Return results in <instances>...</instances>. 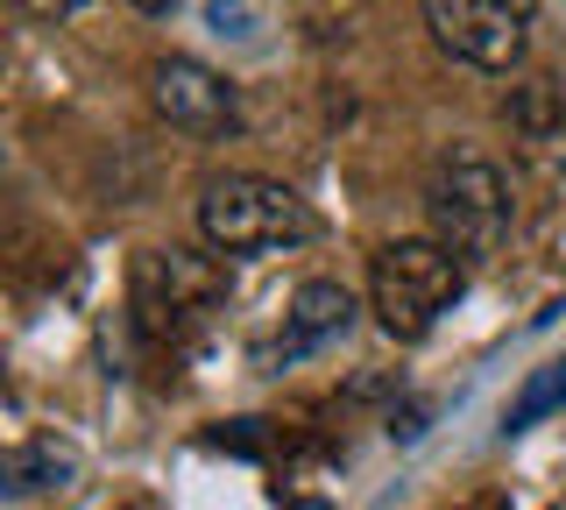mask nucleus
Returning a JSON list of instances; mask_svg holds the SVG:
<instances>
[{
	"label": "nucleus",
	"mask_w": 566,
	"mask_h": 510,
	"mask_svg": "<svg viewBox=\"0 0 566 510\" xmlns=\"http://www.w3.org/2000/svg\"><path fill=\"white\" fill-rule=\"evenodd\" d=\"M149 107L164 114L177 135H191V143H227V135H241V93L199 58H164L156 64L149 72Z\"/></svg>",
	"instance_id": "423d86ee"
},
{
	"label": "nucleus",
	"mask_w": 566,
	"mask_h": 510,
	"mask_svg": "<svg viewBox=\"0 0 566 510\" xmlns=\"http://www.w3.org/2000/svg\"><path fill=\"white\" fill-rule=\"evenodd\" d=\"M135 8H142V14H177L185 0H135Z\"/></svg>",
	"instance_id": "f8f14e48"
},
{
	"label": "nucleus",
	"mask_w": 566,
	"mask_h": 510,
	"mask_svg": "<svg viewBox=\"0 0 566 510\" xmlns=\"http://www.w3.org/2000/svg\"><path fill=\"white\" fill-rule=\"evenodd\" d=\"M424 227L468 270L503 256L510 227H517V185H510V170L482 149H447L432 164V178H424Z\"/></svg>",
	"instance_id": "f257e3e1"
},
{
	"label": "nucleus",
	"mask_w": 566,
	"mask_h": 510,
	"mask_svg": "<svg viewBox=\"0 0 566 510\" xmlns=\"http://www.w3.org/2000/svg\"><path fill=\"white\" fill-rule=\"evenodd\" d=\"M199 235L212 256H276V249H305L318 235V214L283 178L227 170V178L199 185Z\"/></svg>",
	"instance_id": "f03ea898"
},
{
	"label": "nucleus",
	"mask_w": 566,
	"mask_h": 510,
	"mask_svg": "<svg viewBox=\"0 0 566 510\" xmlns=\"http://www.w3.org/2000/svg\"><path fill=\"white\" fill-rule=\"evenodd\" d=\"M71 482H78V447H64L57 433H43V439H14L8 461H0V489H8V503L50 497V489H71Z\"/></svg>",
	"instance_id": "6e6552de"
},
{
	"label": "nucleus",
	"mask_w": 566,
	"mask_h": 510,
	"mask_svg": "<svg viewBox=\"0 0 566 510\" xmlns=\"http://www.w3.org/2000/svg\"><path fill=\"white\" fill-rule=\"evenodd\" d=\"M14 8H29V14H43V22H64V14H78V8H93V0H14Z\"/></svg>",
	"instance_id": "9b49d317"
},
{
	"label": "nucleus",
	"mask_w": 566,
	"mask_h": 510,
	"mask_svg": "<svg viewBox=\"0 0 566 510\" xmlns=\"http://www.w3.org/2000/svg\"><path fill=\"white\" fill-rule=\"evenodd\" d=\"M510 121L531 135V143H559V85L553 79H531L510 93Z\"/></svg>",
	"instance_id": "9d476101"
},
{
	"label": "nucleus",
	"mask_w": 566,
	"mask_h": 510,
	"mask_svg": "<svg viewBox=\"0 0 566 510\" xmlns=\"http://www.w3.org/2000/svg\"><path fill=\"white\" fill-rule=\"evenodd\" d=\"M545 412H566V362H553V368H538V376L524 383L517 397H510V412H503V439H517V433H531Z\"/></svg>",
	"instance_id": "1a4fd4ad"
},
{
	"label": "nucleus",
	"mask_w": 566,
	"mask_h": 510,
	"mask_svg": "<svg viewBox=\"0 0 566 510\" xmlns=\"http://www.w3.org/2000/svg\"><path fill=\"white\" fill-rule=\"evenodd\" d=\"M347 326H354V291L333 284V277H312V284L291 298V312H283V333H276L270 362L276 368L283 362H305V355H318V347L347 341Z\"/></svg>",
	"instance_id": "0eeeda50"
},
{
	"label": "nucleus",
	"mask_w": 566,
	"mask_h": 510,
	"mask_svg": "<svg viewBox=\"0 0 566 510\" xmlns=\"http://www.w3.org/2000/svg\"><path fill=\"white\" fill-rule=\"evenodd\" d=\"M227 298V270L199 249H142L128 270V305L149 341H185Z\"/></svg>",
	"instance_id": "20e7f679"
},
{
	"label": "nucleus",
	"mask_w": 566,
	"mask_h": 510,
	"mask_svg": "<svg viewBox=\"0 0 566 510\" xmlns=\"http://www.w3.org/2000/svg\"><path fill=\"white\" fill-rule=\"evenodd\" d=\"M424 29L468 72L503 79L538 43V0H424Z\"/></svg>",
	"instance_id": "39448f33"
},
{
	"label": "nucleus",
	"mask_w": 566,
	"mask_h": 510,
	"mask_svg": "<svg viewBox=\"0 0 566 510\" xmlns=\"http://www.w3.org/2000/svg\"><path fill=\"white\" fill-rule=\"evenodd\" d=\"M468 291V262H460L447 241L432 235H403L376 249V270H368V312L389 341H424Z\"/></svg>",
	"instance_id": "7ed1b4c3"
}]
</instances>
